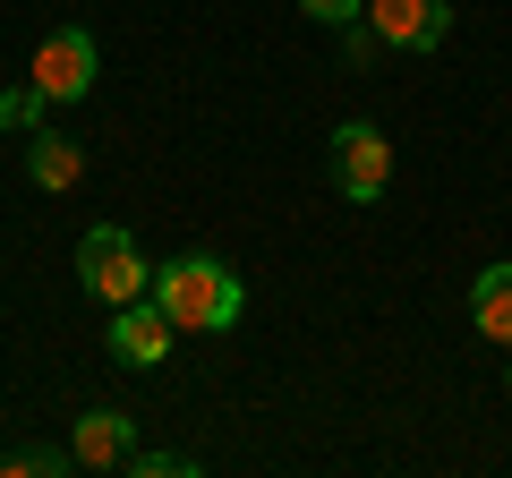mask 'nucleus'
Instances as JSON below:
<instances>
[{
    "label": "nucleus",
    "mask_w": 512,
    "mask_h": 478,
    "mask_svg": "<svg viewBox=\"0 0 512 478\" xmlns=\"http://www.w3.org/2000/svg\"><path fill=\"white\" fill-rule=\"evenodd\" d=\"M154 308L171 316L180 333H231L239 325V274L222 257H205V248H188V257H171V265H154Z\"/></svg>",
    "instance_id": "obj_1"
},
{
    "label": "nucleus",
    "mask_w": 512,
    "mask_h": 478,
    "mask_svg": "<svg viewBox=\"0 0 512 478\" xmlns=\"http://www.w3.org/2000/svg\"><path fill=\"white\" fill-rule=\"evenodd\" d=\"M77 282H86V299H103V308H128V299L154 291V265H146V248H137L120 222H94V231L77 239Z\"/></svg>",
    "instance_id": "obj_2"
},
{
    "label": "nucleus",
    "mask_w": 512,
    "mask_h": 478,
    "mask_svg": "<svg viewBox=\"0 0 512 478\" xmlns=\"http://www.w3.org/2000/svg\"><path fill=\"white\" fill-rule=\"evenodd\" d=\"M26 77H35L52 103H86L94 77H103V52H94L86 26H52V35L35 43V69H26Z\"/></svg>",
    "instance_id": "obj_3"
},
{
    "label": "nucleus",
    "mask_w": 512,
    "mask_h": 478,
    "mask_svg": "<svg viewBox=\"0 0 512 478\" xmlns=\"http://www.w3.org/2000/svg\"><path fill=\"white\" fill-rule=\"evenodd\" d=\"M384 180H393V146H384L376 120H342L333 129V188H342L350 205H376Z\"/></svg>",
    "instance_id": "obj_4"
},
{
    "label": "nucleus",
    "mask_w": 512,
    "mask_h": 478,
    "mask_svg": "<svg viewBox=\"0 0 512 478\" xmlns=\"http://www.w3.org/2000/svg\"><path fill=\"white\" fill-rule=\"evenodd\" d=\"M111 359H120V368H163L171 359V342H180V325H171L163 308H154V291L146 299H128V308H111Z\"/></svg>",
    "instance_id": "obj_5"
},
{
    "label": "nucleus",
    "mask_w": 512,
    "mask_h": 478,
    "mask_svg": "<svg viewBox=\"0 0 512 478\" xmlns=\"http://www.w3.org/2000/svg\"><path fill=\"white\" fill-rule=\"evenodd\" d=\"M367 18L393 52H436L453 35V0H367Z\"/></svg>",
    "instance_id": "obj_6"
},
{
    "label": "nucleus",
    "mask_w": 512,
    "mask_h": 478,
    "mask_svg": "<svg viewBox=\"0 0 512 478\" xmlns=\"http://www.w3.org/2000/svg\"><path fill=\"white\" fill-rule=\"evenodd\" d=\"M69 453H77V470H128V453H137V419H128V410H86L77 436H69Z\"/></svg>",
    "instance_id": "obj_7"
},
{
    "label": "nucleus",
    "mask_w": 512,
    "mask_h": 478,
    "mask_svg": "<svg viewBox=\"0 0 512 478\" xmlns=\"http://www.w3.org/2000/svg\"><path fill=\"white\" fill-rule=\"evenodd\" d=\"M26 180L52 188V197H60V188H77V180H86V146L60 137V129H35V137H26Z\"/></svg>",
    "instance_id": "obj_8"
},
{
    "label": "nucleus",
    "mask_w": 512,
    "mask_h": 478,
    "mask_svg": "<svg viewBox=\"0 0 512 478\" xmlns=\"http://www.w3.org/2000/svg\"><path fill=\"white\" fill-rule=\"evenodd\" d=\"M470 325L487 333L495 350H512V257H504V265H487V274L470 282Z\"/></svg>",
    "instance_id": "obj_9"
},
{
    "label": "nucleus",
    "mask_w": 512,
    "mask_h": 478,
    "mask_svg": "<svg viewBox=\"0 0 512 478\" xmlns=\"http://www.w3.org/2000/svg\"><path fill=\"white\" fill-rule=\"evenodd\" d=\"M0 470H9V478H69L77 453H60V444H9V453H0Z\"/></svg>",
    "instance_id": "obj_10"
},
{
    "label": "nucleus",
    "mask_w": 512,
    "mask_h": 478,
    "mask_svg": "<svg viewBox=\"0 0 512 478\" xmlns=\"http://www.w3.org/2000/svg\"><path fill=\"white\" fill-rule=\"evenodd\" d=\"M43 111H52V94H43L35 77H26V86H9V94H0V129H9V137H35V129H43Z\"/></svg>",
    "instance_id": "obj_11"
},
{
    "label": "nucleus",
    "mask_w": 512,
    "mask_h": 478,
    "mask_svg": "<svg viewBox=\"0 0 512 478\" xmlns=\"http://www.w3.org/2000/svg\"><path fill=\"white\" fill-rule=\"evenodd\" d=\"M333 35H342V60H350V69H367V60L393 52V43L376 35V18H350V26H333Z\"/></svg>",
    "instance_id": "obj_12"
},
{
    "label": "nucleus",
    "mask_w": 512,
    "mask_h": 478,
    "mask_svg": "<svg viewBox=\"0 0 512 478\" xmlns=\"http://www.w3.org/2000/svg\"><path fill=\"white\" fill-rule=\"evenodd\" d=\"M128 470H137V478H197L205 461L197 453H128Z\"/></svg>",
    "instance_id": "obj_13"
},
{
    "label": "nucleus",
    "mask_w": 512,
    "mask_h": 478,
    "mask_svg": "<svg viewBox=\"0 0 512 478\" xmlns=\"http://www.w3.org/2000/svg\"><path fill=\"white\" fill-rule=\"evenodd\" d=\"M316 26H350V18H367V0H299Z\"/></svg>",
    "instance_id": "obj_14"
},
{
    "label": "nucleus",
    "mask_w": 512,
    "mask_h": 478,
    "mask_svg": "<svg viewBox=\"0 0 512 478\" xmlns=\"http://www.w3.org/2000/svg\"><path fill=\"white\" fill-rule=\"evenodd\" d=\"M504 393H512V368H504Z\"/></svg>",
    "instance_id": "obj_15"
}]
</instances>
